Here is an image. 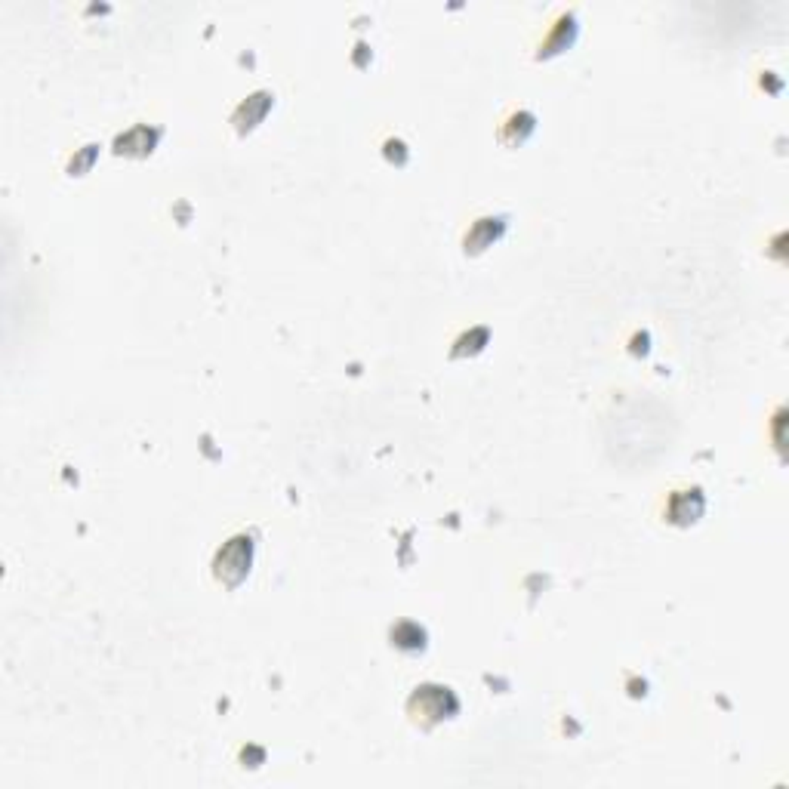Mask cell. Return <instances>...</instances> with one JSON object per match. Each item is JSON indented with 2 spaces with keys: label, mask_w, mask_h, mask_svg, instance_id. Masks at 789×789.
Masks as SVG:
<instances>
[{
  "label": "cell",
  "mask_w": 789,
  "mask_h": 789,
  "mask_svg": "<svg viewBox=\"0 0 789 789\" xmlns=\"http://www.w3.org/2000/svg\"><path fill=\"white\" fill-rule=\"evenodd\" d=\"M410 709L420 712V716H426L429 722H435V719H444L447 712H454L457 700L450 697L447 688H420L410 700Z\"/></svg>",
  "instance_id": "7a4b0ae2"
},
{
  "label": "cell",
  "mask_w": 789,
  "mask_h": 789,
  "mask_svg": "<svg viewBox=\"0 0 789 789\" xmlns=\"http://www.w3.org/2000/svg\"><path fill=\"white\" fill-rule=\"evenodd\" d=\"M250 558H253V543L250 537H235L229 540L219 555H216V577L229 586H238L244 580V574L250 571Z\"/></svg>",
  "instance_id": "6da1fadb"
}]
</instances>
